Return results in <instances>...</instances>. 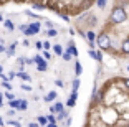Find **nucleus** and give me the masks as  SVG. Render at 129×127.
<instances>
[{
  "label": "nucleus",
  "instance_id": "obj_1",
  "mask_svg": "<svg viewBox=\"0 0 129 127\" xmlns=\"http://www.w3.org/2000/svg\"><path fill=\"white\" fill-rule=\"evenodd\" d=\"M109 20L113 25H121L127 20V12L122 5H116V7L111 10V15H109Z\"/></svg>",
  "mask_w": 129,
  "mask_h": 127
},
{
  "label": "nucleus",
  "instance_id": "obj_2",
  "mask_svg": "<svg viewBox=\"0 0 129 127\" xmlns=\"http://www.w3.org/2000/svg\"><path fill=\"white\" fill-rule=\"evenodd\" d=\"M96 45H98V48L101 50V51H109L111 46H113L109 35L108 33H99L98 38H96Z\"/></svg>",
  "mask_w": 129,
  "mask_h": 127
},
{
  "label": "nucleus",
  "instance_id": "obj_3",
  "mask_svg": "<svg viewBox=\"0 0 129 127\" xmlns=\"http://www.w3.org/2000/svg\"><path fill=\"white\" fill-rule=\"evenodd\" d=\"M38 31H40V23L33 22V23H28L27 30H25V35H27V36H31V35H37Z\"/></svg>",
  "mask_w": 129,
  "mask_h": 127
},
{
  "label": "nucleus",
  "instance_id": "obj_4",
  "mask_svg": "<svg viewBox=\"0 0 129 127\" xmlns=\"http://www.w3.org/2000/svg\"><path fill=\"white\" fill-rule=\"evenodd\" d=\"M119 51H121L122 55L129 56V36H127V38H126V40L121 43V46H119Z\"/></svg>",
  "mask_w": 129,
  "mask_h": 127
},
{
  "label": "nucleus",
  "instance_id": "obj_5",
  "mask_svg": "<svg viewBox=\"0 0 129 127\" xmlns=\"http://www.w3.org/2000/svg\"><path fill=\"white\" fill-rule=\"evenodd\" d=\"M63 111H64V107H63V104H61V102H56L55 106H51V107H50V112H51V114H55V112H58V114H60V112H63Z\"/></svg>",
  "mask_w": 129,
  "mask_h": 127
},
{
  "label": "nucleus",
  "instance_id": "obj_6",
  "mask_svg": "<svg viewBox=\"0 0 129 127\" xmlns=\"http://www.w3.org/2000/svg\"><path fill=\"white\" fill-rule=\"evenodd\" d=\"M76 99H78V93L73 91L71 96H70V99H68V102H66V106H68V107H73V106L76 104Z\"/></svg>",
  "mask_w": 129,
  "mask_h": 127
},
{
  "label": "nucleus",
  "instance_id": "obj_7",
  "mask_svg": "<svg viewBox=\"0 0 129 127\" xmlns=\"http://www.w3.org/2000/svg\"><path fill=\"white\" fill-rule=\"evenodd\" d=\"M53 99H56V91H51V93H48L45 97H43V101H45V102H51Z\"/></svg>",
  "mask_w": 129,
  "mask_h": 127
},
{
  "label": "nucleus",
  "instance_id": "obj_8",
  "mask_svg": "<svg viewBox=\"0 0 129 127\" xmlns=\"http://www.w3.org/2000/svg\"><path fill=\"white\" fill-rule=\"evenodd\" d=\"M66 51H70L73 56H78V50H76V46H75V43H73V41H70V45H68V48H66Z\"/></svg>",
  "mask_w": 129,
  "mask_h": 127
},
{
  "label": "nucleus",
  "instance_id": "obj_9",
  "mask_svg": "<svg viewBox=\"0 0 129 127\" xmlns=\"http://www.w3.org/2000/svg\"><path fill=\"white\" fill-rule=\"evenodd\" d=\"M37 122L40 124V125H43V127H46L48 125V117H45V116H38V119H37Z\"/></svg>",
  "mask_w": 129,
  "mask_h": 127
},
{
  "label": "nucleus",
  "instance_id": "obj_10",
  "mask_svg": "<svg viewBox=\"0 0 129 127\" xmlns=\"http://www.w3.org/2000/svg\"><path fill=\"white\" fill-rule=\"evenodd\" d=\"M96 23H98V18H96L94 15H88V25H89V26L93 28V26H94Z\"/></svg>",
  "mask_w": 129,
  "mask_h": 127
},
{
  "label": "nucleus",
  "instance_id": "obj_11",
  "mask_svg": "<svg viewBox=\"0 0 129 127\" xmlns=\"http://www.w3.org/2000/svg\"><path fill=\"white\" fill-rule=\"evenodd\" d=\"M75 73H76V76H80L81 73H83V68H81L80 61H76V63H75Z\"/></svg>",
  "mask_w": 129,
  "mask_h": 127
},
{
  "label": "nucleus",
  "instance_id": "obj_12",
  "mask_svg": "<svg viewBox=\"0 0 129 127\" xmlns=\"http://www.w3.org/2000/svg\"><path fill=\"white\" fill-rule=\"evenodd\" d=\"M17 76H20V78L23 79V81H31V78H30V74H27V73H23V71H20V73H17Z\"/></svg>",
  "mask_w": 129,
  "mask_h": 127
},
{
  "label": "nucleus",
  "instance_id": "obj_13",
  "mask_svg": "<svg viewBox=\"0 0 129 127\" xmlns=\"http://www.w3.org/2000/svg\"><path fill=\"white\" fill-rule=\"evenodd\" d=\"M53 50H55V53H56L58 56H63V53H64V51H63V48H61V45H55V46H53Z\"/></svg>",
  "mask_w": 129,
  "mask_h": 127
},
{
  "label": "nucleus",
  "instance_id": "obj_14",
  "mask_svg": "<svg viewBox=\"0 0 129 127\" xmlns=\"http://www.w3.org/2000/svg\"><path fill=\"white\" fill-rule=\"evenodd\" d=\"M20 102L22 101H18V99L15 101V99H13V101H10V107L12 109H20Z\"/></svg>",
  "mask_w": 129,
  "mask_h": 127
},
{
  "label": "nucleus",
  "instance_id": "obj_15",
  "mask_svg": "<svg viewBox=\"0 0 129 127\" xmlns=\"http://www.w3.org/2000/svg\"><path fill=\"white\" fill-rule=\"evenodd\" d=\"M63 119H68V111H63V112H60V114H58L56 120H63Z\"/></svg>",
  "mask_w": 129,
  "mask_h": 127
},
{
  "label": "nucleus",
  "instance_id": "obj_16",
  "mask_svg": "<svg viewBox=\"0 0 129 127\" xmlns=\"http://www.w3.org/2000/svg\"><path fill=\"white\" fill-rule=\"evenodd\" d=\"M46 35H48L50 38H53V36H56V35H58V30H56V28H50V30L46 31Z\"/></svg>",
  "mask_w": 129,
  "mask_h": 127
},
{
  "label": "nucleus",
  "instance_id": "obj_17",
  "mask_svg": "<svg viewBox=\"0 0 129 127\" xmlns=\"http://www.w3.org/2000/svg\"><path fill=\"white\" fill-rule=\"evenodd\" d=\"M15 48H17V43H12V45H10V48L7 50V55H8V56H12L13 53H15Z\"/></svg>",
  "mask_w": 129,
  "mask_h": 127
},
{
  "label": "nucleus",
  "instance_id": "obj_18",
  "mask_svg": "<svg viewBox=\"0 0 129 127\" xmlns=\"http://www.w3.org/2000/svg\"><path fill=\"white\" fill-rule=\"evenodd\" d=\"M37 68H38V71H46V68H48V64H46V61H43L42 64H37Z\"/></svg>",
  "mask_w": 129,
  "mask_h": 127
},
{
  "label": "nucleus",
  "instance_id": "obj_19",
  "mask_svg": "<svg viewBox=\"0 0 129 127\" xmlns=\"http://www.w3.org/2000/svg\"><path fill=\"white\" fill-rule=\"evenodd\" d=\"M33 60H35V64H42L43 61H46V60H43V56H42V55H37Z\"/></svg>",
  "mask_w": 129,
  "mask_h": 127
},
{
  "label": "nucleus",
  "instance_id": "obj_20",
  "mask_svg": "<svg viewBox=\"0 0 129 127\" xmlns=\"http://www.w3.org/2000/svg\"><path fill=\"white\" fill-rule=\"evenodd\" d=\"M78 88H80V79L76 78V79H73V91L78 93Z\"/></svg>",
  "mask_w": 129,
  "mask_h": 127
},
{
  "label": "nucleus",
  "instance_id": "obj_21",
  "mask_svg": "<svg viewBox=\"0 0 129 127\" xmlns=\"http://www.w3.org/2000/svg\"><path fill=\"white\" fill-rule=\"evenodd\" d=\"M4 25H5V28H7V30H13V23H12L10 22V20H5V22H4Z\"/></svg>",
  "mask_w": 129,
  "mask_h": 127
},
{
  "label": "nucleus",
  "instance_id": "obj_22",
  "mask_svg": "<svg viewBox=\"0 0 129 127\" xmlns=\"http://www.w3.org/2000/svg\"><path fill=\"white\" fill-rule=\"evenodd\" d=\"M96 7L98 8H104L106 7V0H96Z\"/></svg>",
  "mask_w": 129,
  "mask_h": 127
},
{
  "label": "nucleus",
  "instance_id": "obj_23",
  "mask_svg": "<svg viewBox=\"0 0 129 127\" xmlns=\"http://www.w3.org/2000/svg\"><path fill=\"white\" fill-rule=\"evenodd\" d=\"M71 56H73V55H71V53H70V51H64V53H63V56H61V58H63L64 61H70V60H71Z\"/></svg>",
  "mask_w": 129,
  "mask_h": 127
},
{
  "label": "nucleus",
  "instance_id": "obj_24",
  "mask_svg": "<svg viewBox=\"0 0 129 127\" xmlns=\"http://www.w3.org/2000/svg\"><path fill=\"white\" fill-rule=\"evenodd\" d=\"M2 86H4L7 91H10V89H12V86H10V82H8V81H2Z\"/></svg>",
  "mask_w": 129,
  "mask_h": 127
},
{
  "label": "nucleus",
  "instance_id": "obj_25",
  "mask_svg": "<svg viewBox=\"0 0 129 127\" xmlns=\"http://www.w3.org/2000/svg\"><path fill=\"white\" fill-rule=\"evenodd\" d=\"M96 61H98V63H101V61H103V55H101V51H96Z\"/></svg>",
  "mask_w": 129,
  "mask_h": 127
},
{
  "label": "nucleus",
  "instance_id": "obj_26",
  "mask_svg": "<svg viewBox=\"0 0 129 127\" xmlns=\"http://www.w3.org/2000/svg\"><path fill=\"white\" fill-rule=\"evenodd\" d=\"M8 124L13 127H20V120H8Z\"/></svg>",
  "mask_w": 129,
  "mask_h": 127
},
{
  "label": "nucleus",
  "instance_id": "obj_27",
  "mask_svg": "<svg viewBox=\"0 0 129 127\" xmlns=\"http://www.w3.org/2000/svg\"><path fill=\"white\" fill-rule=\"evenodd\" d=\"M48 122H51V124H56V119H55V116H53V114H50V116H48Z\"/></svg>",
  "mask_w": 129,
  "mask_h": 127
},
{
  "label": "nucleus",
  "instance_id": "obj_28",
  "mask_svg": "<svg viewBox=\"0 0 129 127\" xmlns=\"http://www.w3.org/2000/svg\"><path fill=\"white\" fill-rule=\"evenodd\" d=\"M27 109V101H22L20 102V111H25Z\"/></svg>",
  "mask_w": 129,
  "mask_h": 127
},
{
  "label": "nucleus",
  "instance_id": "obj_29",
  "mask_svg": "<svg viewBox=\"0 0 129 127\" xmlns=\"http://www.w3.org/2000/svg\"><path fill=\"white\" fill-rule=\"evenodd\" d=\"M89 5H91V0H84L83 2V8H89Z\"/></svg>",
  "mask_w": 129,
  "mask_h": 127
},
{
  "label": "nucleus",
  "instance_id": "obj_30",
  "mask_svg": "<svg viewBox=\"0 0 129 127\" xmlns=\"http://www.w3.org/2000/svg\"><path fill=\"white\" fill-rule=\"evenodd\" d=\"M5 97H7V99H10V101H13V94H12L10 91H7V93H5Z\"/></svg>",
  "mask_w": 129,
  "mask_h": 127
},
{
  "label": "nucleus",
  "instance_id": "obj_31",
  "mask_svg": "<svg viewBox=\"0 0 129 127\" xmlns=\"http://www.w3.org/2000/svg\"><path fill=\"white\" fill-rule=\"evenodd\" d=\"M71 122H73V120H71V117H68V119L64 120V125H66V127H70V125H71Z\"/></svg>",
  "mask_w": 129,
  "mask_h": 127
},
{
  "label": "nucleus",
  "instance_id": "obj_32",
  "mask_svg": "<svg viewBox=\"0 0 129 127\" xmlns=\"http://www.w3.org/2000/svg\"><path fill=\"white\" fill-rule=\"evenodd\" d=\"M55 84H56L58 88H63V81H61V79H56V81H55Z\"/></svg>",
  "mask_w": 129,
  "mask_h": 127
},
{
  "label": "nucleus",
  "instance_id": "obj_33",
  "mask_svg": "<svg viewBox=\"0 0 129 127\" xmlns=\"http://www.w3.org/2000/svg\"><path fill=\"white\" fill-rule=\"evenodd\" d=\"M35 46H37L38 50H42L43 48V43H42V41H37V43H35Z\"/></svg>",
  "mask_w": 129,
  "mask_h": 127
},
{
  "label": "nucleus",
  "instance_id": "obj_34",
  "mask_svg": "<svg viewBox=\"0 0 129 127\" xmlns=\"http://www.w3.org/2000/svg\"><path fill=\"white\" fill-rule=\"evenodd\" d=\"M35 8H37V10H43V8H45V7H43L42 4H35Z\"/></svg>",
  "mask_w": 129,
  "mask_h": 127
},
{
  "label": "nucleus",
  "instance_id": "obj_35",
  "mask_svg": "<svg viewBox=\"0 0 129 127\" xmlns=\"http://www.w3.org/2000/svg\"><path fill=\"white\" fill-rule=\"evenodd\" d=\"M122 84L126 86V89H129V78H127V79H124V81H122Z\"/></svg>",
  "mask_w": 129,
  "mask_h": 127
},
{
  "label": "nucleus",
  "instance_id": "obj_36",
  "mask_svg": "<svg viewBox=\"0 0 129 127\" xmlns=\"http://www.w3.org/2000/svg\"><path fill=\"white\" fill-rule=\"evenodd\" d=\"M22 89H23V91H31V86H27V84H23Z\"/></svg>",
  "mask_w": 129,
  "mask_h": 127
},
{
  "label": "nucleus",
  "instance_id": "obj_37",
  "mask_svg": "<svg viewBox=\"0 0 129 127\" xmlns=\"http://www.w3.org/2000/svg\"><path fill=\"white\" fill-rule=\"evenodd\" d=\"M15 76H17V73H13V71H12V73H8V79H13Z\"/></svg>",
  "mask_w": 129,
  "mask_h": 127
},
{
  "label": "nucleus",
  "instance_id": "obj_38",
  "mask_svg": "<svg viewBox=\"0 0 129 127\" xmlns=\"http://www.w3.org/2000/svg\"><path fill=\"white\" fill-rule=\"evenodd\" d=\"M43 48H45V50L50 48V43H48V41H43Z\"/></svg>",
  "mask_w": 129,
  "mask_h": 127
},
{
  "label": "nucleus",
  "instance_id": "obj_39",
  "mask_svg": "<svg viewBox=\"0 0 129 127\" xmlns=\"http://www.w3.org/2000/svg\"><path fill=\"white\" fill-rule=\"evenodd\" d=\"M43 58H45V60H50V53L45 51V53H43Z\"/></svg>",
  "mask_w": 129,
  "mask_h": 127
},
{
  "label": "nucleus",
  "instance_id": "obj_40",
  "mask_svg": "<svg viewBox=\"0 0 129 127\" xmlns=\"http://www.w3.org/2000/svg\"><path fill=\"white\" fill-rule=\"evenodd\" d=\"M4 51H7V48H5V46L0 43V53H4Z\"/></svg>",
  "mask_w": 129,
  "mask_h": 127
},
{
  "label": "nucleus",
  "instance_id": "obj_41",
  "mask_svg": "<svg viewBox=\"0 0 129 127\" xmlns=\"http://www.w3.org/2000/svg\"><path fill=\"white\" fill-rule=\"evenodd\" d=\"M30 127H40V124L38 122H30Z\"/></svg>",
  "mask_w": 129,
  "mask_h": 127
},
{
  "label": "nucleus",
  "instance_id": "obj_42",
  "mask_svg": "<svg viewBox=\"0 0 129 127\" xmlns=\"http://www.w3.org/2000/svg\"><path fill=\"white\" fill-rule=\"evenodd\" d=\"M2 99H4V96H2V93H0V107L4 106V101H2Z\"/></svg>",
  "mask_w": 129,
  "mask_h": 127
},
{
  "label": "nucleus",
  "instance_id": "obj_43",
  "mask_svg": "<svg viewBox=\"0 0 129 127\" xmlns=\"http://www.w3.org/2000/svg\"><path fill=\"white\" fill-rule=\"evenodd\" d=\"M0 125L4 127V119H2V117H0Z\"/></svg>",
  "mask_w": 129,
  "mask_h": 127
},
{
  "label": "nucleus",
  "instance_id": "obj_44",
  "mask_svg": "<svg viewBox=\"0 0 129 127\" xmlns=\"http://www.w3.org/2000/svg\"><path fill=\"white\" fill-rule=\"evenodd\" d=\"M0 22H5V20H4V17H2V15H0Z\"/></svg>",
  "mask_w": 129,
  "mask_h": 127
},
{
  "label": "nucleus",
  "instance_id": "obj_45",
  "mask_svg": "<svg viewBox=\"0 0 129 127\" xmlns=\"http://www.w3.org/2000/svg\"><path fill=\"white\" fill-rule=\"evenodd\" d=\"M124 127H129V124H126V125H124Z\"/></svg>",
  "mask_w": 129,
  "mask_h": 127
},
{
  "label": "nucleus",
  "instance_id": "obj_46",
  "mask_svg": "<svg viewBox=\"0 0 129 127\" xmlns=\"http://www.w3.org/2000/svg\"><path fill=\"white\" fill-rule=\"evenodd\" d=\"M127 71H129V64H127Z\"/></svg>",
  "mask_w": 129,
  "mask_h": 127
}]
</instances>
